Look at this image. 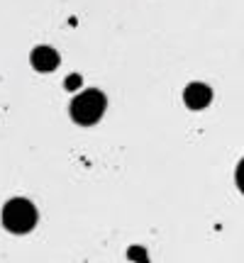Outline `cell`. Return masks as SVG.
Returning <instances> with one entry per match:
<instances>
[{
    "label": "cell",
    "mask_w": 244,
    "mask_h": 263,
    "mask_svg": "<svg viewBox=\"0 0 244 263\" xmlns=\"http://www.w3.org/2000/svg\"><path fill=\"white\" fill-rule=\"evenodd\" d=\"M3 224L12 234H27L37 224V207L25 197H12L3 207Z\"/></svg>",
    "instance_id": "1"
},
{
    "label": "cell",
    "mask_w": 244,
    "mask_h": 263,
    "mask_svg": "<svg viewBox=\"0 0 244 263\" xmlns=\"http://www.w3.org/2000/svg\"><path fill=\"white\" fill-rule=\"evenodd\" d=\"M105 107H108L105 95L98 88H91V90H83L81 95L74 98V103H71V117H74V122L88 127V124H95L103 117Z\"/></svg>",
    "instance_id": "2"
},
{
    "label": "cell",
    "mask_w": 244,
    "mask_h": 263,
    "mask_svg": "<svg viewBox=\"0 0 244 263\" xmlns=\"http://www.w3.org/2000/svg\"><path fill=\"white\" fill-rule=\"evenodd\" d=\"M210 100H213V90H210L205 83H190L186 90H183V103H186L190 110H203V107H207Z\"/></svg>",
    "instance_id": "3"
},
{
    "label": "cell",
    "mask_w": 244,
    "mask_h": 263,
    "mask_svg": "<svg viewBox=\"0 0 244 263\" xmlns=\"http://www.w3.org/2000/svg\"><path fill=\"white\" fill-rule=\"evenodd\" d=\"M29 59H32V66L37 71H42V73H49V71H54L59 66V54H57V49H51V47H37Z\"/></svg>",
    "instance_id": "4"
},
{
    "label": "cell",
    "mask_w": 244,
    "mask_h": 263,
    "mask_svg": "<svg viewBox=\"0 0 244 263\" xmlns=\"http://www.w3.org/2000/svg\"><path fill=\"white\" fill-rule=\"evenodd\" d=\"M66 90H78V88H81V76L78 73H71L68 76V78H66Z\"/></svg>",
    "instance_id": "5"
}]
</instances>
